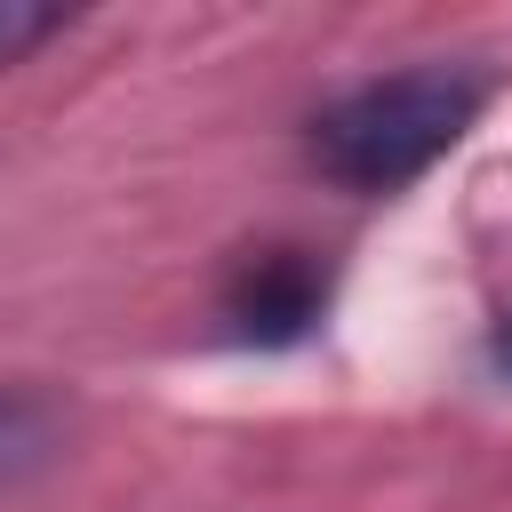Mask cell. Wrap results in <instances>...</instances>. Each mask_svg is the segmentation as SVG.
Returning a JSON list of instances; mask_svg holds the SVG:
<instances>
[{
  "label": "cell",
  "mask_w": 512,
  "mask_h": 512,
  "mask_svg": "<svg viewBox=\"0 0 512 512\" xmlns=\"http://www.w3.org/2000/svg\"><path fill=\"white\" fill-rule=\"evenodd\" d=\"M488 104V80L464 64H408V72H376L344 96H328L304 120V160L360 200L408 192L432 160H448L472 120Z\"/></svg>",
  "instance_id": "cell-1"
},
{
  "label": "cell",
  "mask_w": 512,
  "mask_h": 512,
  "mask_svg": "<svg viewBox=\"0 0 512 512\" xmlns=\"http://www.w3.org/2000/svg\"><path fill=\"white\" fill-rule=\"evenodd\" d=\"M320 312H328V272L312 264V248H264L224 288V320L248 344H296L320 328Z\"/></svg>",
  "instance_id": "cell-2"
},
{
  "label": "cell",
  "mask_w": 512,
  "mask_h": 512,
  "mask_svg": "<svg viewBox=\"0 0 512 512\" xmlns=\"http://www.w3.org/2000/svg\"><path fill=\"white\" fill-rule=\"evenodd\" d=\"M64 456V408L40 384H0V496L40 480Z\"/></svg>",
  "instance_id": "cell-3"
},
{
  "label": "cell",
  "mask_w": 512,
  "mask_h": 512,
  "mask_svg": "<svg viewBox=\"0 0 512 512\" xmlns=\"http://www.w3.org/2000/svg\"><path fill=\"white\" fill-rule=\"evenodd\" d=\"M64 24H72L64 8H40V0H0V72H8V64H24L32 48H48Z\"/></svg>",
  "instance_id": "cell-4"
}]
</instances>
